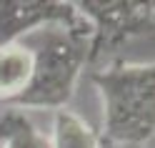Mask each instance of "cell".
I'll list each match as a JSON object with an SVG mask.
<instances>
[{"label": "cell", "instance_id": "obj_5", "mask_svg": "<svg viewBox=\"0 0 155 148\" xmlns=\"http://www.w3.org/2000/svg\"><path fill=\"white\" fill-rule=\"evenodd\" d=\"M33 75V48L28 43L0 45V103L10 105Z\"/></svg>", "mask_w": 155, "mask_h": 148}, {"label": "cell", "instance_id": "obj_1", "mask_svg": "<svg viewBox=\"0 0 155 148\" xmlns=\"http://www.w3.org/2000/svg\"><path fill=\"white\" fill-rule=\"evenodd\" d=\"M100 95V133L108 143L140 148L155 138V63L105 65L90 75Z\"/></svg>", "mask_w": 155, "mask_h": 148}, {"label": "cell", "instance_id": "obj_8", "mask_svg": "<svg viewBox=\"0 0 155 148\" xmlns=\"http://www.w3.org/2000/svg\"><path fill=\"white\" fill-rule=\"evenodd\" d=\"M153 8H155V3H153Z\"/></svg>", "mask_w": 155, "mask_h": 148}, {"label": "cell", "instance_id": "obj_3", "mask_svg": "<svg viewBox=\"0 0 155 148\" xmlns=\"http://www.w3.org/2000/svg\"><path fill=\"white\" fill-rule=\"evenodd\" d=\"M83 18L93 30V55L110 45H120L135 35L148 33L155 25L153 3H130V0H85L78 3Z\"/></svg>", "mask_w": 155, "mask_h": 148}, {"label": "cell", "instance_id": "obj_7", "mask_svg": "<svg viewBox=\"0 0 155 148\" xmlns=\"http://www.w3.org/2000/svg\"><path fill=\"white\" fill-rule=\"evenodd\" d=\"M0 148H48V138L25 113L8 108L0 115Z\"/></svg>", "mask_w": 155, "mask_h": 148}, {"label": "cell", "instance_id": "obj_6", "mask_svg": "<svg viewBox=\"0 0 155 148\" xmlns=\"http://www.w3.org/2000/svg\"><path fill=\"white\" fill-rule=\"evenodd\" d=\"M45 138H48V148H103L95 128L70 108L53 113L50 133Z\"/></svg>", "mask_w": 155, "mask_h": 148}, {"label": "cell", "instance_id": "obj_4", "mask_svg": "<svg viewBox=\"0 0 155 148\" xmlns=\"http://www.w3.org/2000/svg\"><path fill=\"white\" fill-rule=\"evenodd\" d=\"M83 23L78 3L63 0H0V45L23 43L25 35L48 28H73Z\"/></svg>", "mask_w": 155, "mask_h": 148}, {"label": "cell", "instance_id": "obj_2", "mask_svg": "<svg viewBox=\"0 0 155 148\" xmlns=\"http://www.w3.org/2000/svg\"><path fill=\"white\" fill-rule=\"evenodd\" d=\"M33 48V75L28 88L8 105L13 111H63L73 101L83 71L93 58V30L88 20L73 28H48Z\"/></svg>", "mask_w": 155, "mask_h": 148}]
</instances>
